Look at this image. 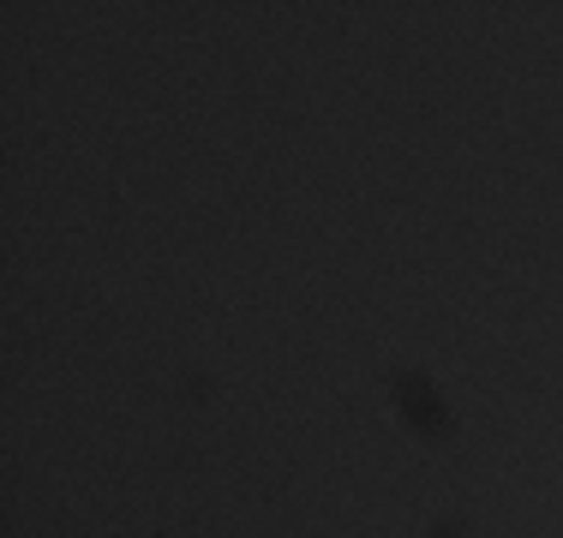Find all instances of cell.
<instances>
[]
</instances>
